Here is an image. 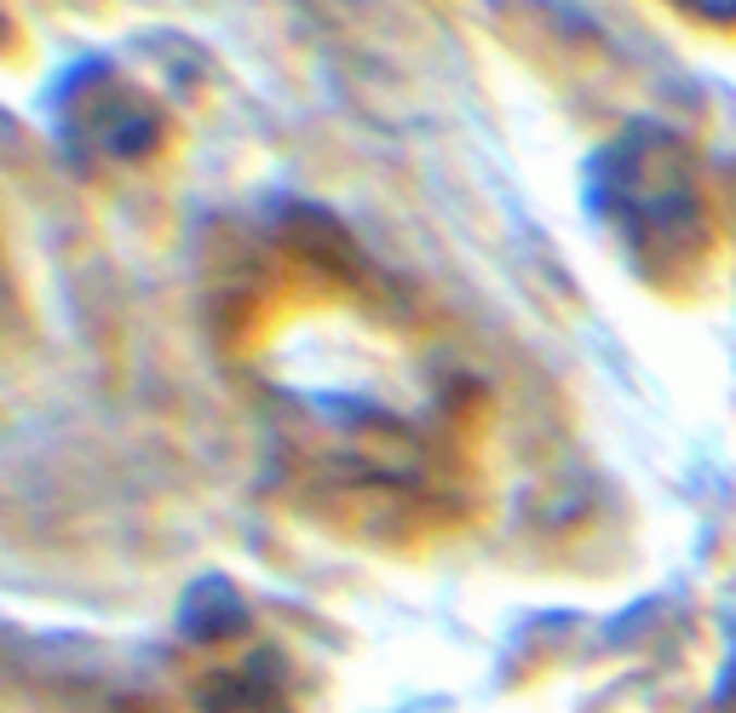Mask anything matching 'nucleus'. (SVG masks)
I'll return each instance as SVG.
<instances>
[{
  "label": "nucleus",
  "mask_w": 736,
  "mask_h": 713,
  "mask_svg": "<svg viewBox=\"0 0 736 713\" xmlns=\"http://www.w3.org/2000/svg\"><path fill=\"white\" fill-rule=\"evenodd\" d=\"M690 7H702V12H736V0H690Z\"/></svg>",
  "instance_id": "f257e3e1"
}]
</instances>
